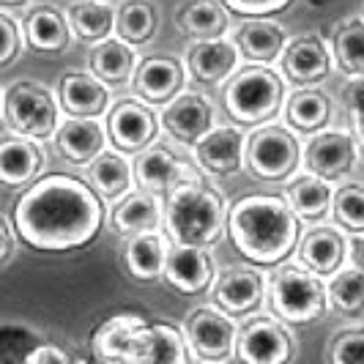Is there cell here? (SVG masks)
Listing matches in <instances>:
<instances>
[{"label": "cell", "instance_id": "6da1fadb", "mask_svg": "<svg viewBox=\"0 0 364 364\" xmlns=\"http://www.w3.org/2000/svg\"><path fill=\"white\" fill-rule=\"evenodd\" d=\"M105 198L88 181L50 173L31 183L9 211L22 244L36 252H74L99 238L107 222Z\"/></svg>", "mask_w": 364, "mask_h": 364}, {"label": "cell", "instance_id": "7a4b0ae2", "mask_svg": "<svg viewBox=\"0 0 364 364\" xmlns=\"http://www.w3.org/2000/svg\"><path fill=\"white\" fill-rule=\"evenodd\" d=\"M228 236L244 260L277 266L301 244V219L282 195H244L230 205Z\"/></svg>", "mask_w": 364, "mask_h": 364}, {"label": "cell", "instance_id": "3957f363", "mask_svg": "<svg viewBox=\"0 0 364 364\" xmlns=\"http://www.w3.org/2000/svg\"><path fill=\"white\" fill-rule=\"evenodd\" d=\"M228 203L225 195L208 183H186L170 192L164 205V230L173 244L211 247L228 233Z\"/></svg>", "mask_w": 364, "mask_h": 364}, {"label": "cell", "instance_id": "277c9868", "mask_svg": "<svg viewBox=\"0 0 364 364\" xmlns=\"http://www.w3.org/2000/svg\"><path fill=\"white\" fill-rule=\"evenodd\" d=\"M285 102V80L272 66H244L222 88V107L241 129L272 124Z\"/></svg>", "mask_w": 364, "mask_h": 364}, {"label": "cell", "instance_id": "5b68a950", "mask_svg": "<svg viewBox=\"0 0 364 364\" xmlns=\"http://www.w3.org/2000/svg\"><path fill=\"white\" fill-rule=\"evenodd\" d=\"M269 296H272L274 315L288 326L315 323L331 307L328 285L323 282V277L296 263H285L274 272V277L269 279Z\"/></svg>", "mask_w": 364, "mask_h": 364}, {"label": "cell", "instance_id": "8992f818", "mask_svg": "<svg viewBox=\"0 0 364 364\" xmlns=\"http://www.w3.org/2000/svg\"><path fill=\"white\" fill-rule=\"evenodd\" d=\"M60 99L47 85L17 80L3 91V124L11 134L28 140H50L60 129Z\"/></svg>", "mask_w": 364, "mask_h": 364}, {"label": "cell", "instance_id": "52a82bcc", "mask_svg": "<svg viewBox=\"0 0 364 364\" xmlns=\"http://www.w3.org/2000/svg\"><path fill=\"white\" fill-rule=\"evenodd\" d=\"M304 159L291 127L266 124L255 129L247 140V170L260 181H288Z\"/></svg>", "mask_w": 364, "mask_h": 364}, {"label": "cell", "instance_id": "ba28073f", "mask_svg": "<svg viewBox=\"0 0 364 364\" xmlns=\"http://www.w3.org/2000/svg\"><path fill=\"white\" fill-rule=\"evenodd\" d=\"M183 337L192 356L208 364H222L236 356L238 326L228 312L217 307H198L183 321Z\"/></svg>", "mask_w": 364, "mask_h": 364}, {"label": "cell", "instance_id": "9c48e42d", "mask_svg": "<svg viewBox=\"0 0 364 364\" xmlns=\"http://www.w3.org/2000/svg\"><path fill=\"white\" fill-rule=\"evenodd\" d=\"M105 124H107L112 148L121 154L137 156L156 143L159 129H162V115L143 99H121L109 107Z\"/></svg>", "mask_w": 364, "mask_h": 364}, {"label": "cell", "instance_id": "30bf717a", "mask_svg": "<svg viewBox=\"0 0 364 364\" xmlns=\"http://www.w3.org/2000/svg\"><path fill=\"white\" fill-rule=\"evenodd\" d=\"M236 359L241 364H291L293 337L279 318L255 315L238 326Z\"/></svg>", "mask_w": 364, "mask_h": 364}, {"label": "cell", "instance_id": "8fae6325", "mask_svg": "<svg viewBox=\"0 0 364 364\" xmlns=\"http://www.w3.org/2000/svg\"><path fill=\"white\" fill-rule=\"evenodd\" d=\"M134 178L140 183L143 192L151 195H170L176 189H181L186 183L200 181L198 167L183 162L178 154H173L164 143H154V146L137 154L134 159Z\"/></svg>", "mask_w": 364, "mask_h": 364}, {"label": "cell", "instance_id": "7c38bea8", "mask_svg": "<svg viewBox=\"0 0 364 364\" xmlns=\"http://www.w3.org/2000/svg\"><path fill=\"white\" fill-rule=\"evenodd\" d=\"M164 282L181 296H200L217 282L214 257L205 247L170 244L164 260Z\"/></svg>", "mask_w": 364, "mask_h": 364}, {"label": "cell", "instance_id": "4fadbf2b", "mask_svg": "<svg viewBox=\"0 0 364 364\" xmlns=\"http://www.w3.org/2000/svg\"><path fill=\"white\" fill-rule=\"evenodd\" d=\"M359 151L362 148H359L353 134L337 132V129H326V132L315 134L307 143V148H304V164H307V173L321 176V178L334 183L356 167Z\"/></svg>", "mask_w": 364, "mask_h": 364}, {"label": "cell", "instance_id": "5bb4252c", "mask_svg": "<svg viewBox=\"0 0 364 364\" xmlns=\"http://www.w3.org/2000/svg\"><path fill=\"white\" fill-rule=\"evenodd\" d=\"M266 277L252 266H233L222 272L211 288L214 307L228 312L230 318H247L263 304Z\"/></svg>", "mask_w": 364, "mask_h": 364}, {"label": "cell", "instance_id": "9a60e30c", "mask_svg": "<svg viewBox=\"0 0 364 364\" xmlns=\"http://www.w3.org/2000/svg\"><path fill=\"white\" fill-rule=\"evenodd\" d=\"M127 364H192L183 328L164 321H148L132 343Z\"/></svg>", "mask_w": 364, "mask_h": 364}, {"label": "cell", "instance_id": "2e32d148", "mask_svg": "<svg viewBox=\"0 0 364 364\" xmlns=\"http://www.w3.org/2000/svg\"><path fill=\"white\" fill-rule=\"evenodd\" d=\"M186 63L167 58V55H151L143 58L137 74H134V93L151 105V107H167L170 102H176L183 91L186 82Z\"/></svg>", "mask_w": 364, "mask_h": 364}, {"label": "cell", "instance_id": "e0dca14e", "mask_svg": "<svg viewBox=\"0 0 364 364\" xmlns=\"http://www.w3.org/2000/svg\"><path fill=\"white\" fill-rule=\"evenodd\" d=\"M331 69H334V55L321 36L301 33L288 41V50L282 55V72L291 85L315 88L331 74Z\"/></svg>", "mask_w": 364, "mask_h": 364}, {"label": "cell", "instance_id": "ac0fdd59", "mask_svg": "<svg viewBox=\"0 0 364 364\" xmlns=\"http://www.w3.org/2000/svg\"><path fill=\"white\" fill-rule=\"evenodd\" d=\"M162 129L181 146L195 148L214 127V105L203 93H181L162 107Z\"/></svg>", "mask_w": 364, "mask_h": 364}, {"label": "cell", "instance_id": "d6986e66", "mask_svg": "<svg viewBox=\"0 0 364 364\" xmlns=\"http://www.w3.org/2000/svg\"><path fill=\"white\" fill-rule=\"evenodd\" d=\"M241 50L233 38L195 41L186 50V72L200 85H225L238 72Z\"/></svg>", "mask_w": 364, "mask_h": 364}, {"label": "cell", "instance_id": "ffe728a7", "mask_svg": "<svg viewBox=\"0 0 364 364\" xmlns=\"http://www.w3.org/2000/svg\"><path fill=\"white\" fill-rule=\"evenodd\" d=\"M247 140L236 127H217L192 148L195 162L211 176H233L247 164Z\"/></svg>", "mask_w": 364, "mask_h": 364}, {"label": "cell", "instance_id": "44dd1931", "mask_svg": "<svg viewBox=\"0 0 364 364\" xmlns=\"http://www.w3.org/2000/svg\"><path fill=\"white\" fill-rule=\"evenodd\" d=\"M107 124L99 118H69L55 134L58 154L72 164H93L107 151Z\"/></svg>", "mask_w": 364, "mask_h": 364}, {"label": "cell", "instance_id": "7402d4cb", "mask_svg": "<svg viewBox=\"0 0 364 364\" xmlns=\"http://www.w3.org/2000/svg\"><path fill=\"white\" fill-rule=\"evenodd\" d=\"M58 99L72 118H102L109 112V88L85 72L63 74L58 80Z\"/></svg>", "mask_w": 364, "mask_h": 364}, {"label": "cell", "instance_id": "603a6c76", "mask_svg": "<svg viewBox=\"0 0 364 364\" xmlns=\"http://www.w3.org/2000/svg\"><path fill=\"white\" fill-rule=\"evenodd\" d=\"M233 41L241 50V58L250 60L252 66H269L279 60L288 50V36L285 28L272 19H244L233 33Z\"/></svg>", "mask_w": 364, "mask_h": 364}, {"label": "cell", "instance_id": "cb8c5ba5", "mask_svg": "<svg viewBox=\"0 0 364 364\" xmlns=\"http://www.w3.org/2000/svg\"><path fill=\"white\" fill-rule=\"evenodd\" d=\"M346 257H348V238L331 228H312L301 236L299 244V260L304 269H310L318 277H334L340 269H346Z\"/></svg>", "mask_w": 364, "mask_h": 364}, {"label": "cell", "instance_id": "d4e9b609", "mask_svg": "<svg viewBox=\"0 0 364 364\" xmlns=\"http://www.w3.org/2000/svg\"><path fill=\"white\" fill-rule=\"evenodd\" d=\"M148 321L134 312H121L102 321L91 337L93 362L99 364H127V356L132 350V343L137 331L146 326Z\"/></svg>", "mask_w": 364, "mask_h": 364}, {"label": "cell", "instance_id": "484cf974", "mask_svg": "<svg viewBox=\"0 0 364 364\" xmlns=\"http://www.w3.org/2000/svg\"><path fill=\"white\" fill-rule=\"evenodd\" d=\"M44 167V151L36 140L6 134L0 140V181L9 189L31 186L38 181Z\"/></svg>", "mask_w": 364, "mask_h": 364}, {"label": "cell", "instance_id": "4316f807", "mask_svg": "<svg viewBox=\"0 0 364 364\" xmlns=\"http://www.w3.org/2000/svg\"><path fill=\"white\" fill-rule=\"evenodd\" d=\"M137 66H140V58L134 53V47L121 38L99 41L88 53V69L107 88H124L129 82H134Z\"/></svg>", "mask_w": 364, "mask_h": 364}, {"label": "cell", "instance_id": "83f0119b", "mask_svg": "<svg viewBox=\"0 0 364 364\" xmlns=\"http://www.w3.org/2000/svg\"><path fill=\"white\" fill-rule=\"evenodd\" d=\"M109 222L115 233L127 238L140 236V233H159V228L164 225V205L159 195L140 189V192H132L121 203H115Z\"/></svg>", "mask_w": 364, "mask_h": 364}, {"label": "cell", "instance_id": "f1b7e54d", "mask_svg": "<svg viewBox=\"0 0 364 364\" xmlns=\"http://www.w3.org/2000/svg\"><path fill=\"white\" fill-rule=\"evenodd\" d=\"M334 115L331 96L321 88H296L285 102V124L299 134H321L326 132Z\"/></svg>", "mask_w": 364, "mask_h": 364}, {"label": "cell", "instance_id": "f546056e", "mask_svg": "<svg viewBox=\"0 0 364 364\" xmlns=\"http://www.w3.org/2000/svg\"><path fill=\"white\" fill-rule=\"evenodd\" d=\"M167 244L162 233H140V236L127 238L124 244V272L134 282H154L164 277V260H167Z\"/></svg>", "mask_w": 364, "mask_h": 364}, {"label": "cell", "instance_id": "4dcf8cb0", "mask_svg": "<svg viewBox=\"0 0 364 364\" xmlns=\"http://www.w3.org/2000/svg\"><path fill=\"white\" fill-rule=\"evenodd\" d=\"M334 195L337 189L331 186V181L312 173H304L285 186V198L291 203V208L304 222H318L328 217L334 211Z\"/></svg>", "mask_w": 364, "mask_h": 364}, {"label": "cell", "instance_id": "1f68e13d", "mask_svg": "<svg viewBox=\"0 0 364 364\" xmlns=\"http://www.w3.org/2000/svg\"><path fill=\"white\" fill-rule=\"evenodd\" d=\"M176 22L195 41L225 38V31L230 25V9L222 0H186L176 11Z\"/></svg>", "mask_w": 364, "mask_h": 364}, {"label": "cell", "instance_id": "d6a6232c", "mask_svg": "<svg viewBox=\"0 0 364 364\" xmlns=\"http://www.w3.org/2000/svg\"><path fill=\"white\" fill-rule=\"evenodd\" d=\"M134 181V167L121 151H105L96 162L88 164V183L107 203H121L129 198Z\"/></svg>", "mask_w": 364, "mask_h": 364}, {"label": "cell", "instance_id": "836d02e7", "mask_svg": "<svg viewBox=\"0 0 364 364\" xmlns=\"http://www.w3.org/2000/svg\"><path fill=\"white\" fill-rule=\"evenodd\" d=\"M72 36L69 17L53 6H38L25 19V41L36 53H60L69 47Z\"/></svg>", "mask_w": 364, "mask_h": 364}, {"label": "cell", "instance_id": "e575fe53", "mask_svg": "<svg viewBox=\"0 0 364 364\" xmlns=\"http://www.w3.org/2000/svg\"><path fill=\"white\" fill-rule=\"evenodd\" d=\"M72 33L80 41H107L109 33H115V19L118 11L112 9L109 0H74L66 11Z\"/></svg>", "mask_w": 364, "mask_h": 364}, {"label": "cell", "instance_id": "d590c367", "mask_svg": "<svg viewBox=\"0 0 364 364\" xmlns=\"http://www.w3.org/2000/svg\"><path fill=\"white\" fill-rule=\"evenodd\" d=\"M331 55L337 69L348 74V80L364 77V17L346 19L337 25L331 36Z\"/></svg>", "mask_w": 364, "mask_h": 364}, {"label": "cell", "instance_id": "8d00e7d4", "mask_svg": "<svg viewBox=\"0 0 364 364\" xmlns=\"http://www.w3.org/2000/svg\"><path fill=\"white\" fill-rule=\"evenodd\" d=\"M159 28V11L154 3L148 0H127L118 9V19H115V38L127 41V44H146L154 38Z\"/></svg>", "mask_w": 364, "mask_h": 364}, {"label": "cell", "instance_id": "74e56055", "mask_svg": "<svg viewBox=\"0 0 364 364\" xmlns=\"http://www.w3.org/2000/svg\"><path fill=\"white\" fill-rule=\"evenodd\" d=\"M328 304L340 315L364 312V272L356 266H346L334 277H328Z\"/></svg>", "mask_w": 364, "mask_h": 364}, {"label": "cell", "instance_id": "f35d334b", "mask_svg": "<svg viewBox=\"0 0 364 364\" xmlns=\"http://www.w3.org/2000/svg\"><path fill=\"white\" fill-rule=\"evenodd\" d=\"M334 222L353 233L362 236L364 233V183H343L334 195V211H331Z\"/></svg>", "mask_w": 364, "mask_h": 364}, {"label": "cell", "instance_id": "ab89813d", "mask_svg": "<svg viewBox=\"0 0 364 364\" xmlns=\"http://www.w3.org/2000/svg\"><path fill=\"white\" fill-rule=\"evenodd\" d=\"M326 364H364V326L340 328L328 340Z\"/></svg>", "mask_w": 364, "mask_h": 364}, {"label": "cell", "instance_id": "60d3db41", "mask_svg": "<svg viewBox=\"0 0 364 364\" xmlns=\"http://www.w3.org/2000/svg\"><path fill=\"white\" fill-rule=\"evenodd\" d=\"M44 340H38L31 328L25 326H9L3 328V337H0V353H3V364H22L31 350L36 346H41Z\"/></svg>", "mask_w": 364, "mask_h": 364}, {"label": "cell", "instance_id": "b9f144b4", "mask_svg": "<svg viewBox=\"0 0 364 364\" xmlns=\"http://www.w3.org/2000/svg\"><path fill=\"white\" fill-rule=\"evenodd\" d=\"M22 28L17 25V19L11 17V14H0V66L6 69V66H11L14 63V58L19 55L22 50Z\"/></svg>", "mask_w": 364, "mask_h": 364}, {"label": "cell", "instance_id": "7bdbcfd3", "mask_svg": "<svg viewBox=\"0 0 364 364\" xmlns=\"http://www.w3.org/2000/svg\"><path fill=\"white\" fill-rule=\"evenodd\" d=\"M233 14H241L247 19H260V17H272L279 14L291 6L293 0H222Z\"/></svg>", "mask_w": 364, "mask_h": 364}, {"label": "cell", "instance_id": "ee69618b", "mask_svg": "<svg viewBox=\"0 0 364 364\" xmlns=\"http://www.w3.org/2000/svg\"><path fill=\"white\" fill-rule=\"evenodd\" d=\"M74 359H69V353L55 343H41L31 350V356L22 364H72Z\"/></svg>", "mask_w": 364, "mask_h": 364}, {"label": "cell", "instance_id": "f6af8a7d", "mask_svg": "<svg viewBox=\"0 0 364 364\" xmlns=\"http://www.w3.org/2000/svg\"><path fill=\"white\" fill-rule=\"evenodd\" d=\"M340 99H343V107L350 112V118L364 112V77H350L343 85Z\"/></svg>", "mask_w": 364, "mask_h": 364}, {"label": "cell", "instance_id": "bcb514c9", "mask_svg": "<svg viewBox=\"0 0 364 364\" xmlns=\"http://www.w3.org/2000/svg\"><path fill=\"white\" fill-rule=\"evenodd\" d=\"M14 238L17 230H14V222H11V214H3L0 217V266L9 269L11 257H14Z\"/></svg>", "mask_w": 364, "mask_h": 364}, {"label": "cell", "instance_id": "7dc6e473", "mask_svg": "<svg viewBox=\"0 0 364 364\" xmlns=\"http://www.w3.org/2000/svg\"><path fill=\"white\" fill-rule=\"evenodd\" d=\"M348 255H350V266H356V269L364 272V233L348 241Z\"/></svg>", "mask_w": 364, "mask_h": 364}, {"label": "cell", "instance_id": "c3c4849f", "mask_svg": "<svg viewBox=\"0 0 364 364\" xmlns=\"http://www.w3.org/2000/svg\"><path fill=\"white\" fill-rule=\"evenodd\" d=\"M353 132H356V143H359V148H362L364 154V112L353 115Z\"/></svg>", "mask_w": 364, "mask_h": 364}, {"label": "cell", "instance_id": "681fc988", "mask_svg": "<svg viewBox=\"0 0 364 364\" xmlns=\"http://www.w3.org/2000/svg\"><path fill=\"white\" fill-rule=\"evenodd\" d=\"M0 3H3V6H25L28 0H0Z\"/></svg>", "mask_w": 364, "mask_h": 364}, {"label": "cell", "instance_id": "f907efd6", "mask_svg": "<svg viewBox=\"0 0 364 364\" xmlns=\"http://www.w3.org/2000/svg\"><path fill=\"white\" fill-rule=\"evenodd\" d=\"M72 364H99V362H88V359H74Z\"/></svg>", "mask_w": 364, "mask_h": 364}, {"label": "cell", "instance_id": "816d5d0a", "mask_svg": "<svg viewBox=\"0 0 364 364\" xmlns=\"http://www.w3.org/2000/svg\"><path fill=\"white\" fill-rule=\"evenodd\" d=\"M362 17H364V9H362Z\"/></svg>", "mask_w": 364, "mask_h": 364}]
</instances>
